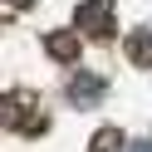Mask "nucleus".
Wrapping results in <instances>:
<instances>
[{
  "instance_id": "obj_1",
  "label": "nucleus",
  "mask_w": 152,
  "mask_h": 152,
  "mask_svg": "<svg viewBox=\"0 0 152 152\" xmlns=\"http://www.w3.org/2000/svg\"><path fill=\"white\" fill-rule=\"evenodd\" d=\"M74 30L79 34H113V15H108V5H79V15H74Z\"/></svg>"
},
{
  "instance_id": "obj_2",
  "label": "nucleus",
  "mask_w": 152,
  "mask_h": 152,
  "mask_svg": "<svg viewBox=\"0 0 152 152\" xmlns=\"http://www.w3.org/2000/svg\"><path fill=\"white\" fill-rule=\"evenodd\" d=\"M98 98H103V79H93V74L69 79V103H74V108H93Z\"/></svg>"
},
{
  "instance_id": "obj_3",
  "label": "nucleus",
  "mask_w": 152,
  "mask_h": 152,
  "mask_svg": "<svg viewBox=\"0 0 152 152\" xmlns=\"http://www.w3.org/2000/svg\"><path fill=\"white\" fill-rule=\"evenodd\" d=\"M79 39H83L79 30H59V34H49V54H54V59H74V54H79Z\"/></svg>"
},
{
  "instance_id": "obj_4",
  "label": "nucleus",
  "mask_w": 152,
  "mask_h": 152,
  "mask_svg": "<svg viewBox=\"0 0 152 152\" xmlns=\"http://www.w3.org/2000/svg\"><path fill=\"white\" fill-rule=\"evenodd\" d=\"M132 64H152V30H142V34H132Z\"/></svg>"
},
{
  "instance_id": "obj_5",
  "label": "nucleus",
  "mask_w": 152,
  "mask_h": 152,
  "mask_svg": "<svg viewBox=\"0 0 152 152\" xmlns=\"http://www.w3.org/2000/svg\"><path fill=\"white\" fill-rule=\"evenodd\" d=\"M132 152H152V142H142V147H132Z\"/></svg>"
},
{
  "instance_id": "obj_6",
  "label": "nucleus",
  "mask_w": 152,
  "mask_h": 152,
  "mask_svg": "<svg viewBox=\"0 0 152 152\" xmlns=\"http://www.w3.org/2000/svg\"><path fill=\"white\" fill-rule=\"evenodd\" d=\"M10 5H15V10H20V5H30V0H10Z\"/></svg>"
}]
</instances>
